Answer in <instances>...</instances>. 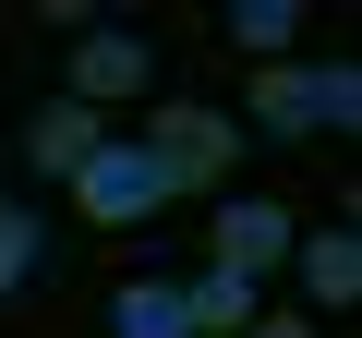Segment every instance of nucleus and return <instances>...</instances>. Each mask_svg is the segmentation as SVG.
Returning <instances> with one entry per match:
<instances>
[{
  "mask_svg": "<svg viewBox=\"0 0 362 338\" xmlns=\"http://www.w3.org/2000/svg\"><path fill=\"white\" fill-rule=\"evenodd\" d=\"M157 157V182L169 194H230V157H242V109H145L133 133Z\"/></svg>",
  "mask_w": 362,
  "mask_h": 338,
  "instance_id": "1",
  "label": "nucleus"
},
{
  "mask_svg": "<svg viewBox=\"0 0 362 338\" xmlns=\"http://www.w3.org/2000/svg\"><path fill=\"white\" fill-rule=\"evenodd\" d=\"M73 194H85V218H109V230H121V218H157V206H169L157 157H145V145H121V133H109V145H97V157L73 169Z\"/></svg>",
  "mask_w": 362,
  "mask_h": 338,
  "instance_id": "2",
  "label": "nucleus"
},
{
  "mask_svg": "<svg viewBox=\"0 0 362 338\" xmlns=\"http://www.w3.org/2000/svg\"><path fill=\"white\" fill-rule=\"evenodd\" d=\"M145 85H157V61H145L133 25H85V37H73V97H85L97 121H109L121 97H145Z\"/></svg>",
  "mask_w": 362,
  "mask_h": 338,
  "instance_id": "3",
  "label": "nucleus"
},
{
  "mask_svg": "<svg viewBox=\"0 0 362 338\" xmlns=\"http://www.w3.org/2000/svg\"><path fill=\"white\" fill-rule=\"evenodd\" d=\"M290 242H302L290 206H266V194H230V206H218V266H230V278H266Z\"/></svg>",
  "mask_w": 362,
  "mask_h": 338,
  "instance_id": "4",
  "label": "nucleus"
},
{
  "mask_svg": "<svg viewBox=\"0 0 362 338\" xmlns=\"http://www.w3.org/2000/svg\"><path fill=\"white\" fill-rule=\"evenodd\" d=\"M97 145H109V121H97V109H85V97H49V109H37V121H25V157H37V169H49V182H73V169H85V157H97Z\"/></svg>",
  "mask_w": 362,
  "mask_h": 338,
  "instance_id": "5",
  "label": "nucleus"
},
{
  "mask_svg": "<svg viewBox=\"0 0 362 338\" xmlns=\"http://www.w3.org/2000/svg\"><path fill=\"white\" fill-rule=\"evenodd\" d=\"M181 314H194V338H242V326L266 314V290L230 278V266H206V278H181Z\"/></svg>",
  "mask_w": 362,
  "mask_h": 338,
  "instance_id": "6",
  "label": "nucleus"
},
{
  "mask_svg": "<svg viewBox=\"0 0 362 338\" xmlns=\"http://www.w3.org/2000/svg\"><path fill=\"white\" fill-rule=\"evenodd\" d=\"M109 338H194L181 278H133V290H109Z\"/></svg>",
  "mask_w": 362,
  "mask_h": 338,
  "instance_id": "7",
  "label": "nucleus"
},
{
  "mask_svg": "<svg viewBox=\"0 0 362 338\" xmlns=\"http://www.w3.org/2000/svg\"><path fill=\"white\" fill-rule=\"evenodd\" d=\"M290 254H302V290H314L326 314L362 302V242H350V230H314V242H290Z\"/></svg>",
  "mask_w": 362,
  "mask_h": 338,
  "instance_id": "8",
  "label": "nucleus"
},
{
  "mask_svg": "<svg viewBox=\"0 0 362 338\" xmlns=\"http://www.w3.org/2000/svg\"><path fill=\"white\" fill-rule=\"evenodd\" d=\"M254 121H266V133H314V73H302V61H266V73H254Z\"/></svg>",
  "mask_w": 362,
  "mask_h": 338,
  "instance_id": "9",
  "label": "nucleus"
},
{
  "mask_svg": "<svg viewBox=\"0 0 362 338\" xmlns=\"http://www.w3.org/2000/svg\"><path fill=\"white\" fill-rule=\"evenodd\" d=\"M230 37H242L254 61H290V37H302V0H230Z\"/></svg>",
  "mask_w": 362,
  "mask_h": 338,
  "instance_id": "10",
  "label": "nucleus"
},
{
  "mask_svg": "<svg viewBox=\"0 0 362 338\" xmlns=\"http://www.w3.org/2000/svg\"><path fill=\"white\" fill-rule=\"evenodd\" d=\"M37 278V206H0V302Z\"/></svg>",
  "mask_w": 362,
  "mask_h": 338,
  "instance_id": "11",
  "label": "nucleus"
},
{
  "mask_svg": "<svg viewBox=\"0 0 362 338\" xmlns=\"http://www.w3.org/2000/svg\"><path fill=\"white\" fill-rule=\"evenodd\" d=\"M314 121H326V133L362 121V73H350V61H314Z\"/></svg>",
  "mask_w": 362,
  "mask_h": 338,
  "instance_id": "12",
  "label": "nucleus"
},
{
  "mask_svg": "<svg viewBox=\"0 0 362 338\" xmlns=\"http://www.w3.org/2000/svg\"><path fill=\"white\" fill-rule=\"evenodd\" d=\"M242 338H314V314H254Z\"/></svg>",
  "mask_w": 362,
  "mask_h": 338,
  "instance_id": "13",
  "label": "nucleus"
}]
</instances>
